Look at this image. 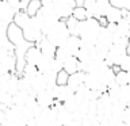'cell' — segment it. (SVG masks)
I'll use <instances>...</instances> for the list:
<instances>
[{
    "mask_svg": "<svg viewBox=\"0 0 130 126\" xmlns=\"http://www.w3.org/2000/svg\"><path fill=\"white\" fill-rule=\"evenodd\" d=\"M42 6H43V3L41 2V0H31V2L28 3L26 11H27V14L32 18V16H35L37 14H38V11L42 8Z\"/></svg>",
    "mask_w": 130,
    "mask_h": 126,
    "instance_id": "obj_29",
    "label": "cell"
},
{
    "mask_svg": "<svg viewBox=\"0 0 130 126\" xmlns=\"http://www.w3.org/2000/svg\"><path fill=\"white\" fill-rule=\"evenodd\" d=\"M19 91H20V88H19V76L16 75V73H12L11 79L7 83L4 91H0V92H8V93H11V95L14 96L15 93H18Z\"/></svg>",
    "mask_w": 130,
    "mask_h": 126,
    "instance_id": "obj_21",
    "label": "cell"
},
{
    "mask_svg": "<svg viewBox=\"0 0 130 126\" xmlns=\"http://www.w3.org/2000/svg\"><path fill=\"white\" fill-rule=\"evenodd\" d=\"M53 60L54 57H47V56H42V58L39 60L38 62V69L41 73H46V72H50L52 71V65H53Z\"/></svg>",
    "mask_w": 130,
    "mask_h": 126,
    "instance_id": "obj_27",
    "label": "cell"
},
{
    "mask_svg": "<svg viewBox=\"0 0 130 126\" xmlns=\"http://www.w3.org/2000/svg\"><path fill=\"white\" fill-rule=\"evenodd\" d=\"M30 98V93L26 91H19L18 93L14 95V106H18V107H24Z\"/></svg>",
    "mask_w": 130,
    "mask_h": 126,
    "instance_id": "obj_28",
    "label": "cell"
},
{
    "mask_svg": "<svg viewBox=\"0 0 130 126\" xmlns=\"http://www.w3.org/2000/svg\"><path fill=\"white\" fill-rule=\"evenodd\" d=\"M0 104H4L7 107L14 106V96L8 92H0Z\"/></svg>",
    "mask_w": 130,
    "mask_h": 126,
    "instance_id": "obj_36",
    "label": "cell"
},
{
    "mask_svg": "<svg viewBox=\"0 0 130 126\" xmlns=\"http://www.w3.org/2000/svg\"><path fill=\"white\" fill-rule=\"evenodd\" d=\"M39 69L37 65H31V64H27L26 65V68H24V71H23V75L24 76H27V77H30V79H32V77H35L37 75H39Z\"/></svg>",
    "mask_w": 130,
    "mask_h": 126,
    "instance_id": "obj_35",
    "label": "cell"
},
{
    "mask_svg": "<svg viewBox=\"0 0 130 126\" xmlns=\"http://www.w3.org/2000/svg\"><path fill=\"white\" fill-rule=\"evenodd\" d=\"M106 19H107L108 23H118L123 19V12H122L121 8L111 6L108 12H107V15H106Z\"/></svg>",
    "mask_w": 130,
    "mask_h": 126,
    "instance_id": "obj_23",
    "label": "cell"
},
{
    "mask_svg": "<svg viewBox=\"0 0 130 126\" xmlns=\"http://www.w3.org/2000/svg\"><path fill=\"white\" fill-rule=\"evenodd\" d=\"M119 67H121V71L130 72V54H129V53L123 57V58H122L121 64H119Z\"/></svg>",
    "mask_w": 130,
    "mask_h": 126,
    "instance_id": "obj_41",
    "label": "cell"
},
{
    "mask_svg": "<svg viewBox=\"0 0 130 126\" xmlns=\"http://www.w3.org/2000/svg\"><path fill=\"white\" fill-rule=\"evenodd\" d=\"M125 126H130V123H125Z\"/></svg>",
    "mask_w": 130,
    "mask_h": 126,
    "instance_id": "obj_51",
    "label": "cell"
},
{
    "mask_svg": "<svg viewBox=\"0 0 130 126\" xmlns=\"http://www.w3.org/2000/svg\"><path fill=\"white\" fill-rule=\"evenodd\" d=\"M43 77H45V81H46V87L49 89H54L57 87V73L56 72H46V73H42Z\"/></svg>",
    "mask_w": 130,
    "mask_h": 126,
    "instance_id": "obj_30",
    "label": "cell"
},
{
    "mask_svg": "<svg viewBox=\"0 0 130 126\" xmlns=\"http://www.w3.org/2000/svg\"><path fill=\"white\" fill-rule=\"evenodd\" d=\"M46 81H45V77L42 73H39V75H37L35 77H32L31 79V92L30 95H37L38 92L43 91V89H46Z\"/></svg>",
    "mask_w": 130,
    "mask_h": 126,
    "instance_id": "obj_17",
    "label": "cell"
},
{
    "mask_svg": "<svg viewBox=\"0 0 130 126\" xmlns=\"http://www.w3.org/2000/svg\"><path fill=\"white\" fill-rule=\"evenodd\" d=\"M117 84L119 87H123V85L129 84V73L125 71H121L117 73Z\"/></svg>",
    "mask_w": 130,
    "mask_h": 126,
    "instance_id": "obj_38",
    "label": "cell"
},
{
    "mask_svg": "<svg viewBox=\"0 0 130 126\" xmlns=\"http://www.w3.org/2000/svg\"><path fill=\"white\" fill-rule=\"evenodd\" d=\"M49 126H62V125H61L60 122H57V121H54V122H52V123L49 125Z\"/></svg>",
    "mask_w": 130,
    "mask_h": 126,
    "instance_id": "obj_48",
    "label": "cell"
},
{
    "mask_svg": "<svg viewBox=\"0 0 130 126\" xmlns=\"http://www.w3.org/2000/svg\"><path fill=\"white\" fill-rule=\"evenodd\" d=\"M37 46L41 49L43 56H47V57H56V52H57V46L52 42L50 39L47 38L46 35L42 37V39L39 41L38 43H35Z\"/></svg>",
    "mask_w": 130,
    "mask_h": 126,
    "instance_id": "obj_11",
    "label": "cell"
},
{
    "mask_svg": "<svg viewBox=\"0 0 130 126\" xmlns=\"http://www.w3.org/2000/svg\"><path fill=\"white\" fill-rule=\"evenodd\" d=\"M46 37L56 45L57 48H60V46H62V45H65V42H67L68 38L71 37L69 28H68V26H67V22H65V20H62V19L58 20V22H57L54 26H53L52 30L46 34Z\"/></svg>",
    "mask_w": 130,
    "mask_h": 126,
    "instance_id": "obj_3",
    "label": "cell"
},
{
    "mask_svg": "<svg viewBox=\"0 0 130 126\" xmlns=\"http://www.w3.org/2000/svg\"><path fill=\"white\" fill-rule=\"evenodd\" d=\"M114 41H115V35H114L107 27H102V30L99 33V37H98V41H96V45L110 49L114 45Z\"/></svg>",
    "mask_w": 130,
    "mask_h": 126,
    "instance_id": "obj_12",
    "label": "cell"
},
{
    "mask_svg": "<svg viewBox=\"0 0 130 126\" xmlns=\"http://www.w3.org/2000/svg\"><path fill=\"white\" fill-rule=\"evenodd\" d=\"M19 88H20V91H26L30 93L31 92V79L30 77H27V76H19Z\"/></svg>",
    "mask_w": 130,
    "mask_h": 126,
    "instance_id": "obj_32",
    "label": "cell"
},
{
    "mask_svg": "<svg viewBox=\"0 0 130 126\" xmlns=\"http://www.w3.org/2000/svg\"><path fill=\"white\" fill-rule=\"evenodd\" d=\"M117 37H127V38H130V22L127 18H123L121 22L117 23L115 38Z\"/></svg>",
    "mask_w": 130,
    "mask_h": 126,
    "instance_id": "obj_22",
    "label": "cell"
},
{
    "mask_svg": "<svg viewBox=\"0 0 130 126\" xmlns=\"http://www.w3.org/2000/svg\"><path fill=\"white\" fill-rule=\"evenodd\" d=\"M67 126H83V122L81 121H77V119H73L69 125H67Z\"/></svg>",
    "mask_w": 130,
    "mask_h": 126,
    "instance_id": "obj_44",
    "label": "cell"
},
{
    "mask_svg": "<svg viewBox=\"0 0 130 126\" xmlns=\"http://www.w3.org/2000/svg\"><path fill=\"white\" fill-rule=\"evenodd\" d=\"M126 18H127V19H129V22H130V12L127 14V16H126Z\"/></svg>",
    "mask_w": 130,
    "mask_h": 126,
    "instance_id": "obj_49",
    "label": "cell"
},
{
    "mask_svg": "<svg viewBox=\"0 0 130 126\" xmlns=\"http://www.w3.org/2000/svg\"><path fill=\"white\" fill-rule=\"evenodd\" d=\"M123 122L125 123H130V107L126 108V113H125V117H123Z\"/></svg>",
    "mask_w": 130,
    "mask_h": 126,
    "instance_id": "obj_43",
    "label": "cell"
},
{
    "mask_svg": "<svg viewBox=\"0 0 130 126\" xmlns=\"http://www.w3.org/2000/svg\"><path fill=\"white\" fill-rule=\"evenodd\" d=\"M102 30V24L98 18H88L80 22V38L83 41V45L95 46L99 33Z\"/></svg>",
    "mask_w": 130,
    "mask_h": 126,
    "instance_id": "obj_1",
    "label": "cell"
},
{
    "mask_svg": "<svg viewBox=\"0 0 130 126\" xmlns=\"http://www.w3.org/2000/svg\"><path fill=\"white\" fill-rule=\"evenodd\" d=\"M67 22V26L69 28V33H71V35H80V20H77L75 16H69V18L65 20Z\"/></svg>",
    "mask_w": 130,
    "mask_h": 126,
    "instance_id": "obj_26",
    "label": "cell"
},
{
    "mask_svg": "<svg viewBox=\"0 0 130 126\" xmlns=\"http://www.w3.org/2000/svg\"><path fill=\"white\" fill-rule=\"evenodd\" d=\"M112 4L110 0H98V6H96V10H95V15H93V18H102V16H106L107 15V12L110 10V7H111Z\"/></svg>",
    "mask_w": 130,
    "mask_h": 126,
    "instance_id": "obj_25",
    "label": "cell"
},
{
    "mask_svg": "<svg viewBox=\"0 0 130 126\" xmlns=\"http://www.w3.org/2000/svg\"><path fill=\"white\" fill-rule=\"evenodd\" d=\"M85 99L83 96H80L79 93H73V95L69 98V99H67L64 102V107L68 110L69 113H72V114H75V113H77L80 110V107H81V104H83V102H84Z\"/></svg>",
    "mask_w": 130,
    "mask_h": 126,
    "instance_id": "obj_14",
    "label": "cell"
},
{
    "mask_svg": "<svg viewBox=\"0 0 130 126\" xmlns=\"http://www.w3.org/2000/svg\"><path fill=\"white\" fill-rule=\"evenodd\" d=\"M37 98V102H38V104L41 106L42 108H49L52 107L53 104H54L56 102V93H54V89H43V91L38 92L35 95Z\"/></svg>",
    "mask_w": 130,
    "mask_h": 126,
    "instance_id": "obj_9",
    "label": "cell"
},
{
    "mask_svg": "<svg viewBox=\"0 0 130 126\" xmlns=\"http://www.w3.org/2000/svg\"><path fill=\"white\" fill-rule=\"evenodd\" d=\"M6 34H7V38L10 39V42L14 45L15 48H18V46H23V45H26L28 43L26 38H24V34H23V30L20 28L19 26H16V24L12 22L8 24V27H7V31H6ZM31 43V42H30Z\"/></svg>",
    "mask_w": 130,
    "mask_h": 126,
    "instance_id": "obj_5",
    "label": "cell"
},
{
    "mask_svg": "<svg viewBox=\"0 0 130 126\" xmlns=\"http://www.w3.org/2000/svg\"><path fill=\"white\" fill-rule=\"evenodd\" d=\"M54 7L60 19L67 20L69 16L73 15V10L77 7V3L76 0H57L54 3Z\"/></svg>",
    "mask_w": 130,
    "mask_h": 126,
    "instance_id": "obj_6",
    "label": "cell"
},
{
    "mask_svg": "<svg viewBox=\"0 0 130 126\" xmlns=\"http://www.w3.org/2000/svg\"><path fill=\"white\" fill-rule=\"evenodd\" d=\"M16 12L18 11H16L7 0H2V2H0V20H2V22L7 23V24L12 23Z\"/></svg>",
    "mask_w": 130,
    "mask_h": 126,
    "instance_id": "obj_10",
    "label": "cell"
},
{
    "mask_svg": "<svg viewBox=\"0 0 130 126\" xmlns=\"http://www.w3.org/2000/svg\"><path fill=\"white\" fill-rule=\"evenodd\" d=\"M8 3L11 4L12 7L15 8L16 11H23V7H22V2L20 0H7Z\"/></svg>",
    "mask_w": 130,
    "mask_h": 126,
    "instance_id": "obj_42",
    "label": "cell"
},
{
    "mask_svg": "<svg viewBox=\"0 0 130 126\" xmlns=\"http://www.w3.org/2000/svg\"><path fill=\"white\" fill-rule=\"evenodd\" d=\"M114 7H118L121 10L130 11V0H110Z\"/></svg>",
    "mask_w": 130,
    "mask_h": 126,
    "instance_id": "obj_40",
    "label": "cell"
},
{
    "mask_svg": "<svg viewBox=\"0 0 130 126\" xmlns=\"http://www.w3.org/2000/svg\"><path fill=\"white\" fill-rule=\"evenodd\" d=\"M22 2V7H23V11H26V8H27V6H28V3L31 2V0H20Z\"/></svg>",
    "mask_w": 130,
    "mask_h": 126,
    "instance_id": "obj_45",
    "label": "cell"
},
{
    "mask_svg": "<svg viewBox=\"0 0 130 126\" xmlns=\"http://www.w3.org/2000/svg\"><path fill=\"white\" fill-rule=\"evenodd\" d=\"M73 119H75V114L69 113L68 110L64 107V103H61L60 107H58V113H57V122H60L62 126H67V125L71 123Z\"/></svg>",
    "mask_w": 130,
    "mask_h": 126,
    "instance_id": "obj_16",
    "label": "cell"
},
{
    "mask_svg": "<svg viewBox=\"0 0 130 126\" xmlns=\"http://www.w3.org/2000/svg\"><path fill=\"white\" fill-rule=\"evenodd\" d=\"M126 54H127V48L114 43L112 46L110 48V52H108L107 58H106V62H107L108 67L112 68L114 65H119L122 58H123Z\"/></svg>",
    "mask_w": 130,
    "mask_h": 126,
    "instance_id": "obj_8",
    "label": "cell"
},
{
    "mask_svg": "<svg viewBox=\"0 0 130 126\" xmlns=\"http://www.w3.org/2000/svg\"><path fill=\"white\" fill-rule=\"evenodd\" d=\"M73 16L77 19V20H85V19H88L89 18V14H88V11L85 10L84 7H76L75 10H73Z\"/></svg>",
    "mask_w": 130,
    "mask_h": 126,
    "instance_id": "obj_33",
    "label": "cell"
},
{
    "mask_svg": "<svg viewBox=\"0 0 130 126\" xmlns=\"http://www.w3.org/2000/svg\"><path fill=\"white\" fill-rule=\"evenodd\" d=\"M34 18L37 19V22L39 23L43 35H46L53 28V26H54L58 20H61L58 14H57V11H56L54 4H43L42 8L38 11V14H37Z\"/></svg>",
    "mask_w": 130,
    "mask_h": 126,
    "instance_id": "obj_2",
    "label": "cell"
},
{
    "mask_svg": "<svg viewBox=\"0 0 130 126\" xmlns=\"http://www.w3.org/2000/svg\"><path fill=\"white\" fill-rule=\"evenodd\" d=\"M30 22H31V16L27 14V11H18L16 12V15L14 18V23L16 26H19L22 30L24 27H27Z\"/></svg>",
    "mask_w": 130,
    "mask_h": 126,
    "instance_id": "obj_24",
    "label": "cell"
},
{
    "mask_svg": "<svg viewBox=\"0 0 130 126\" xmlns=\"http://www.w3.org/2000/svg\"><path fill=\"white\" fill-rule=\"evenodd\" d=\"M64 71L68 72L69 75H73V73L80 71V61L76 56H72L64 62Z\"/></svg>",
    "mask_w": 130,
    "mask_h": 126,
    "instance_id": "obj_20",
    "label": "cell"
},
{
    "mask_svg": "<svg viewBox=\"0 0 130 126\" xmlns=\"http://www.w3.org/2000/svg\"><path fill=\"white\" fill-rule=\"evenodd\" d=\"M62 46L67 48V50L71 53V56H79V52L81 50V48H83V41H81L80 37L77 35H71L68 38V41L65 42V45Z\"/></svg>",
    "mask_w": 130,
    "mask_h": 126,
    "instance_id": "obj_13",
    "label": "cell"
},
{
    "mask_svg": "<svg viewBox=\"0 0 130 126\" xmlns=\"http://www.w3.org/2000/svg\"><path fill=\"white\" fill-rule=\"evenodd\" d=\"M41 2H42L43 4H54L57 0H41Z\"/></svg>",
    "mask_w": 130,
    "mask_h": 126,
    "instance_id": "obj_46",
    "label": "cell"
},
{
    "mask_svg": "<svg viewBox=\"0 0 130 126\" xmlns=\"http://www.w3.org/2000/svg\"><path fill=\"white\" fill-rule=\"evenodd\" d=\"M54 93H56V99L64 103L65 100L69 99V98L75 93V91H73L69 85H57L54 88Z\"/></svg>",
    "mask_w": 130,
    "mask_h": 126,
    "instance_id": "obj_19",
    "label": "cell"
},
{
    "mask_svg": "<svg viewBox=\"0 0 130 126\" xmlns=\"http://www.w3.org/2000/svg\"><path fill=\"white\" fill-rule=\"evenodd\" d=\"M121 103L126 107H130V84L121 87Z\"/></svg>",
    "mask_w": 130,
    "mask_h": 126,
    "instance_id": "obj_31",
    "label": "cell"
},
{
    "mask_svg": "<svg viewBox=\"0 0 130 126\" xmlns=\"http://www.w3.org/2000/svg\"><path fill=\"white\" fill-rule=\"evenodd\" d=\"M84 84L85 87L88 89H91V91H95L98 93H100V95H103V93L108 92V88L104 85L103 80L100 79L98 75H93V73H85V80H84Z\"/></svg>",
    "mask_w": 130,
    "mask_h": 126,
    "instance_id": "obj_7",
    "label": "cell"
},
{
    "mask_svg": "<svg viewBox=\"0 0 130 126\" xmlns=\"http://www.w3.org/2000/svg\"><path fill=\"white\" fill-rule=\"evenodd\" d=\"M77 3V7H83L84 6V0H76Z\"/></svg>",
    "mask_w": 130,
    "mask_h": 126,
    "instance_id": "obj_47",
    "label": "cell"
},
{
    "mask_svg": "<svg viewBox=\"0 0 130 126\" xmlns=\"http://www.w3.org/2000/svg\"><path fill=\"white\" fill-rule=\"evenodd\" d=\"M69 73L65 72L64 69L61 72L57 73V85H68V81H69Z\"/></svg>",
    "mask_w": 130,
    "mask_h": 126,
    "instance_id": "obj_39",
    "label": "cell"
},
{
    "mask_svg": "<svg viewBox=\"0 0 130 126\" xmlns=\"http://www.w3.org/2000/svg\"><path fill=\"white\" fill-rule=\"evenodd\" d=\"M96 6H98V0H84V8L88 11L89 14V18H93L95 15V10H96Z\"/></svg>",
    "mask_w": 130,
    "mask_h": 126,
    "instance_id": "obj_37",
    "label": "cell"
},
{
    "mask_svg": "<svg viewBox=\"0 0 130 126\" xmlns=\"http://www.w3.org/2000/svg\"><path fill=\"white\" fill-rule=\"evenodd\" d=\"M69 57H72V56H71V53L67 50V48H65V46L57 48V52H56V58L57 60H60L61 62H65Z\"/></svg>",
    "mask_w": 130,
    "mask_h": 126,
    "instance_id": "obj_34",
    "label": "cell"
},
{
    "mask_svg": "<svg viewBox=\"0 0 130 126\" xmlns=\"http://www.w3.org/2000/svg\"><path fill=\"white\" fill-rule=\"evenodd\" d=\"M23 34H24V38H26L27 42H31V43H38L43 37V33H42V28H41L39 23L37 22V19L32 16L31 18V22L28 23L27 27L23 28Z\"/></svg>",
    "mask_w": 130,
    "mask_h": 126,
    "instance_id": "obj_4",
    "label": "cell"
},
{
    "mask_svg": "<svg viewBox=\"0 0 130 126\" xmlns=\"http://www.w3.org/2000/svg\"><path fill=\"white\" fill-rule=\"evenodd\" d=\"M129 73V84H130V72H127Z\"/></svg>",
    "mask_w": 130,
    "mask_h": 126,
    "instance_id": "obj_50",
    "label": "cell"
},
{
    "mask_svg": "<svg viewBox=\"0 0 130 126\" xmlns=\"http://www.w3.org/2000/svg\"><path fill=\"white\" fill-rule=\"evenodd\" d=\"M42 56L43 54H42V52H41V49L37 46V45H32L26 53V62L31 64V65H38L39 60L42 58Z\"/></svg>",
    "mask_w": 130,
    "mask_h": 126,
    "instance_id": "obj_15",
    "label": "cell"
},
{
    "mask_svg": "<svg viewBox=\"0 0 130 126\" xmlns=\"http://www.w3.org/2000/svg\"><path fill=\"white\" fill-rule=\"evenodd\" d=\"M84 80H85V72H76L73 75L69 76V81H68V85L71 87L73 91H77V88H80L81 85H84Z\"/></svg>",
    "mask_w": 130,
    "mask_h": 126,
    "instance_id": "obj_18",
    "label": "cell"
}]
</instances>
